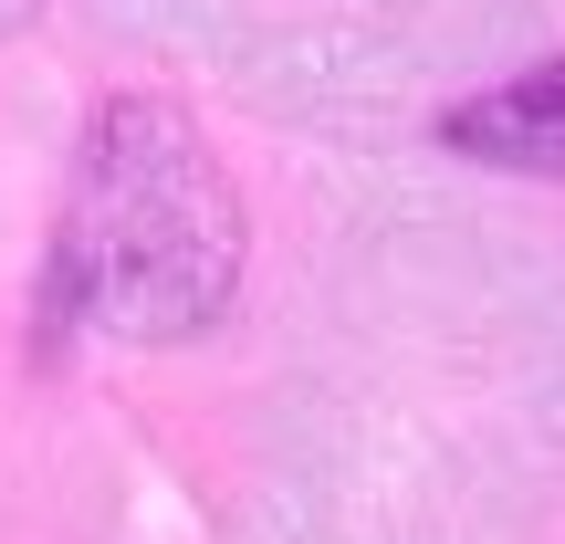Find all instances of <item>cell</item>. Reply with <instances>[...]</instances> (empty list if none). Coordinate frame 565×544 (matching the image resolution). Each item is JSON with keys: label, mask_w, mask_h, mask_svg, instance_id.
<instances>
[{"label": "cell", "mask_w": 565, "mask_h": 544, "mask_svg": "<svg viewBox=\"0 0 565 544\" xmlns=\"http://www.w3.org/2000/svg\"><path fill=\"white\" fill-rule=\"evenodd\" d=\"M252 221L231 168L210 158L200 116L179 95H105L74 137L53 263H42V314L95 324L116 345H189L242 303Z\"/></svg>", "instance_id": "cell-1"}, {"label": "cell", "mask_w": 565, "mask_h": 544, "mask_svg": "<svg viewBox=\"0 0 565 544\" xmlns=\"http://www.w3.org/2000/svg\"><path fill=\"white\" fill-rule=\"evenodd\" d=\"M440 147H461L482 168H524V179H565V53L461 95L440 116Z\"/></svg>", "instance_id": "cell-2"}, {"label": "cell", "mask_w": 565, "mask_h": 544, "mask_svg": "<svg viewBox=\"0 0 565 544\" xmlns=\"http://www.w3.org/2000/svg\"><path fill=\"white\" fill-rule=\"evenodd\" d=\"M32 11H42V0H0V42H11V32H21Z\"/></svg>", "instance_id": "cell-3"}]
</instances>
